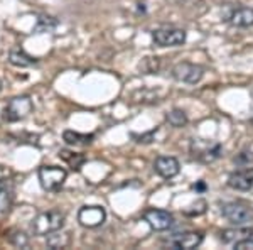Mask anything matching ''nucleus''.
<instances>
[{"instance_id":"nucleus-15","label":"nucleus","mask_w":253,"mask_h":250,"mask_svg":"<svg viewBox=\"0 0 253 250\" xmlns=\"http://www.w3.org/2000/svg\"><path fill=\"white\" fill-rule=\"evenodd\" d=\"M63 139L68 146H75V147H84L89 146L93 142V135L91 134H80V132H73V130H66L63 134Z\"/></svg>"},{"instance_id":"nucleus-7","label":"nucleus","mask_w":253,"mask_h":250,"mask_svg":"<svg viewBox=\"0 0 253 250\" xmlns=\"http://www.w3.org/2000/svg\"><path fill=\"white\" fill-rule=\"evenodd\" d=\"M144 220L149 223V227L156 232H166L174 225V216L166 210H157V208H150L144 211Z\"/></svg>"},{"instance_id":"nucleus-21","label":"nucleus","mask_w":253,"mask_h":250,"mask_svg":"<svg viewBox=\"0 0 253 250\" xmlns=\"http://www.w3.org/2000/svg\"><path fill=\"white\" fill-rule=\"evenodd\" d=\"M12 203V193L7 186H3V184H0V213L9 210Z\"/></svg>"},{"instance_id":"nucleus-12","label":"nucleus","mask_w":253,"mask_h":250,"mask_svg":"<svg viewBox=\"0 0 253 250\" xmlns=\"http://www.w3.org/2000/svg\"><path fill=\"white\" fill-rule=\"evenodd\" d=\"M228 186L236 191H250L253 188V167H245L242 171L231 173L228 178Z\"/></svg>"},{"instance_id":"nucleus-1","label":"nucleus","mask_w":253,"mask_h":250,"mask_svg":"<svg viewBox=\"0 0 253 250\" xmlns=\"http://www.w3.org/2000/svg\"><path fill=\"white\" fill-rule=\"evenodd\" d=\"M64 213L59 210H49L42 211L32 220V233L34 235H49L52 232H58L64 227Z\"/></svg>"},{"instance_id":"nucleus-13","label":"nucleus","mask_w":253,"mask_h":250,"mask_svg":"<svg viewBox=\"0 0 253 250\" xmlns=\"http://www.w3.org/2000/svg\"><path fill=\"white\" fill-rule=\"evenodd\" d=\"M9 61H10V64H14V66H17V68H29V66H34V64L38 63V59L32 58L31 54H27V52L20 48L10 49Z\"/></svg>"},{"instance_id":"nucleus-6","label":"nucleus","mask_w":253,"mask_h":250,"mask_svg":"<svg viewBox=\"0 0 253 250\" xmlns=\"http://www.w3.org/2000/svg\"><path fill=\"white\" fill-rule=\"evenodd\" d=\"M152 38L156 41V44L162 48H174L181 46L186 43V31L175 29V27H162L152 32Z\"/></svg>"},{"instance_id":"nucleus-4","label":"nucleus","mask_w":253,"mask_h":250,"mask_svg":"<svg viewBox=\"0 0 253 250\" xmlns=\"http://www.w3.org/2000/svg\"><path fill=\"white\" fill-rule=\"evenodd\" d=\"M32 112V100L29 97H15L5 105L2 118L5 122H19Z\"/></svg>"},{"instance_id":"nucleus-19","label":"nucleus","mask_w":253,"mask_h":250,"mask_svg":"<svg viewBox=\"0 0 253 250\" xmlns=\"http://www.w3.org/2000/svg\"><path fill=\"white\" fill-rule=\"evenodd\" d=\"M59 159H63L64 162H68L75 171H78L81 167V164L84 162L83 154H76V152H71V150H66V149L59 150Z\"/></svg>"},{"instance_id":"nucleus-14","label":"nucleus","mask_w":253,"mask_h":250,"mask_svg":"<svg viewBox=\"0 0 253 250\" xmlns=\"http://www.w3.org/2000/svg\"><path fill=\"white\" fill-rule=\"evenodd\" d=\"M230 22L236 27L253 26V7H240L230 15Z\"/></svg>"},{"instance_id":"nucleus-5","label":"nucleus","mask_w":253,"mask_h":250,"mask_svg":"<svg viewBox=\"0 0 253 250\" xmlns=\"http://www.w3.org/2000/svg\"><path fill=\"white\" fill-rule=\"evenodd\" d=\"M172 76L177 81H182V83L196 85L203 80V76H205V68L199 66V64L182 61V63H177L172 68Z\"/></svg>"},{"instance_id":"nucleus-3","label":"nucleus","mask_w":253,"mask_h":250,"mask_svg":"<svg viewBox=\"0 0 253 250\" xmlns=\"http://www.w3.org/2000/svg\"><path fill=\"white\" fill-rule=\"evenodd\" d=\"M221 215L226 218L230 223L233 225H247L253 221V210L252 206L245 204L242 201H231V203H224L221 206Z\"/></svg>"},{"instance_id":"nucleus-9","label":"nucleus","mask_w":253,"mask_h":250,"mask_svg":"<svg viewBox=\"0 0 253 250\" xmlns=\"http://www.w3.org/2000/svg\"><path fill=\"white\" fill-rule=\"evenodd\" d=\"M193 152H194V157H198L199 161L213 162L214 159H218L219 154H221V146L199 139V141L193 142Z\"/></svg>"},{"instance_id":"nucleus-26","label":"nucleus","mask_w":253,"mask_h":250,"mask_svg":"<svg viewBox=\"0 0 253 250\" xmlns=\"http://www.w3.org/2000/svg\"><path fill=\"white\" fill-rule=\"evenodd\" d=\"M0 87H2V85H0Z\"/></svg>"},{"instance_id":"nucleus-11","label":"nucleus","mask_w":253,"mask_h":250,"mask_svg":"<svg viewBox=\"0 0 253 250\" xmlns=\"http://www.w3.org/2000/svg\"><path fill=\"white\" fill-rule=\"evenodd\" d=\"M179 161L172 155H159L154 162V171L164 179H170L179 174Z\"/></svg>"},{"instance_id":"nucleus-10","label":"nucleus","mask_w":253,"mask_h":250,"mask_svg":"<svg viewBox=\"0 0 253 250\" xmlns=\"http://www.w3.org/2000/svg\"><path fill=\"white\" fill-rule=\"evenodd\" d=\"M203 233L201 232H184V233H175L169 239V245L174 249H182V250H191L201 245L203 242Z\"/></svg>"},{"instance_id":"nucleus-18","label":"nucleus","mask_w":253,"mask_h":250,"mask_svg":"<svg viewBox=\"0 0 253 250\" xmlns=\"http://www.w3.org/2000/svg\"><path fill=\"white\" fill-rule=\"evenodd\" d=\"M69 245V233L52 232L47 235V247L49 249H64Z\"/></svg>"},{"instance_id":"nucleus-16","label":"nucleus","mask_w":253,"mask_h":250,"mask_svg":"<svg viewBox=\"0 0 253 250\" xmlns=\"http://www.w3.org/2000/svg\"><path fill=\"white\" fill-rule=\"evenodd\" d=\"M253 230L252 228H233V230H223L221 232V240L224 244H235V242L245 239V237H252Z\"/></svg>"},{"instance_id":"nucleus-23","label":"nucleus","mask_w":253,"mask_h":250,"mask_svg":"<svg viewBox=\"0 0 253 250\" xmlns=\"http://www.w3.org/2000/svg\"><path fill=\"white\" fill-rule=\"evenodd\" d=\"M236 250H253V239L252 237H245V239L235 242Z\"/></svg>"},{"instance_id":"nucleus-17","label":"nucleus","mask_w":253,"mask_h":250,"mask_svg":"<svg viewBox=\"0 0 253 250\" xmlns=\"http://www.w3.org/2000/svg\"><path fill=\"white\" fill-rule=\"evenodd\" d=\"M58 26V20L54 17H49V15H39L38 22L34 26V32L36 34H42V32H51L56 29Z\"/></svg>"},{"instance_id":"nucleus-24","label":"nucleus","mask_w":253,"mask_h":250,"mask_svg":"<svg viewBox=\"0 0 253 250\" xmlns=\"http://www.w3.org/2000/svg\"><path fill=\"white\" fill-rule=\"evenodd\" d=\"M250 161H253V155L252 152H242V155H238V157L235 159L236 164H243V166H248Z\"/></svg>"},{"instance_id":"nucleus-20","label":"nucleus","mask_w":253,"mask_h":250,"mask_svg":"<svg viewBox=\"0 0 253 250\" xmlns=\"http://www.w3.org/2000/svg\"><path fill=\"white\" fill-rule=\"evenodd\" d=\"M167 122L172 127H184L187 124V115L182 110L174 108L172 112L167 113Z\"/></svg>"},{"instance_id":"nucleus-2","label":"nucleus","mask_w":253,"mask_h":250,"mask_svg":"<svg viewBox=\"0 0 253 250\" xmlns=\"http://www.w3.org/2000/svg\"><path fill=\"white\" fill-rule=\"evenodd\" d=\"M38 178L44 191H58L66 181L68 173L59 166H42L39 167Z\"/></svg>"},{"instance_id":"nucleus-22","label":"nucleus","mask_w":253,"mask_h":250,"mask_svg":"<svg viewBox=\"0 0 253 250\" xmlns=\"http://www.w3.org/2000/svg\"><path fill=\"white\" fill-rule=\"evenodd\" d=\"M9 240H10V244H12V245H15V247H19V249L26 247L27 242H29V239H27V235H26L24 232H15V233H12Z\"/></svg>"},{"instance_id":"nucleus-8","label":"nucleus","mask_w":253,"mask_h":250,"mask_svg":"<svg viewBox=\"0 0 253 250\" xmlns=\"http://www.w3.org/2000/svg\"><path fill=\"white\" fill-rule=\"evenodd\" d=\"M107 211L103 206H83L78 211V221L84 228H96L105 223Z\"/></svg>"},{"instance_id":"nucleus-25","label":"nucleus","mask_w":253,"mask_h":250,"mask_svg":"<svg viewBox=\"0 0 253 250\" xmlns=\"http://www.w3.org/2000/svg\"><path fill=\"white\" fill-rule=\"evenodd\" d=\"M194 188H196V190H199V191H205L206 190V184L203 183V181H199L198 184H194Z\"/></svg>"}]
</instances>
